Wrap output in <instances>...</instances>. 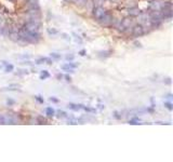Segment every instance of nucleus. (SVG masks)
Wrapping results in <instances>:
<instances>
[{"label": "nucleus", "mask_w": 173, "mask_h": 162, "mask_svg": "<svg viewBox=\"0 0 173 162\" xmlns=\"http://www.w3.org/2000/svg\"><path fill=\"white\" fill-rule=\"evenodd\" d=\"M132 32H133V35H134L135 37H140V36L145 34L144 28H143L142 25H136V26H134V27L132 28Z\"/></svg>", "instance_id": "nucleus-1"}, {"label": "nucleus", "mask_w": 173, "mask_h": 162, "mask_svg": "<svg viewBox=\"0 0 173 162\" xmlns=\"http://www.w3.org/2000/svg\"><path fill=\"white\" fill-rule=\"evenodd\" d=\"M28 7L30 10H36V11L40 10L38 0H28Z\"/></svg>", "instance_id": "nucleus-2"}, {"label": "nucleus", "mask_w": 173, "mask_h": 162, "mask_svg": "<svg viewBox=\"0 0 173 162\" xmlns=\"http://www.w3.org/2000/svg\"><path fill=\"white\" fill-rule=\"evenodd\" d=\"M105 12H106V11L104 10L103 8H101L99 6V7H96L95 9H94V12H93V13H94V15H95V18L99 20V18H101V16H102L104 13H105Z\"/></svg>", "instance_id": "nucleus-3"}, {"label": "nucleus", "mask_w": 173, "mask_h": 162, "mask_svg": "<svg viewBox=\"0 0 173 162\" xmlns=\"http://www.w3.org/2000/svg\"><path fill=\"white\" fill-rule=\"evenodd\" d=\"M129 14L131 16H138V15L141 14V12H140V9H138L136 7H133L129 10Z\"/></svg>", "instance_id": "nucleus-4"}, {"label": "nucleus", "mask_w": 173, "mask_h": 162, "mask_svg": "<svg viewBox=\"0 0 173 162\" xmlns=\"http://www.w3.org/2000/svg\"><path fill=\"white\" fill-rule=\"evenodd\" d=\"M77 66H78L77 64L68 63V64H65V65H62V68L63 69H69V68H76Z\"/></svg>", "instance_id": "nucleus-5"}, {"label": "nucleus", "mask_w": 173, "mask_h": 162, "mask_svg": "<svg viewBox=\"0 0 173 162\" xmlns=\"http://www.w3.org/2000/svg\"><path fill=\"white\" fill-rule=\"evenodd\" d=\"M46 113H47V115L49 117H52V116H54V113H55V111H54V109L53 108H51V107H48L46 109Z\"/></svg>", "instance_id": "nucleus-6"}, {"label": "nucleus", "mask_w": 173, "mask_h": 162, "mask_svg": "<svg viewBox=\"0 0 173 162\" xmlns=\"http://www.w3.org/2000/svg\"><path fill=\"white\" fill-rule=\"evenodd\" d=\"M68 107L73 110H78V109H80V108H83V107H81V105H74V104H71Z\"/></svg>", "instance_id": "nucleus-7"}, {"label": "nucleus", "mask_w": 173, "mask_h": 162, "mask_svg": "<svg viewBox=\"0 0 173 162\" xmlns=\"http://www.w3.org/2000/svg\"><path fill=\"white\" fill-rule=\"evenodd\" d=\"M51 58H55V60H60L61 58V55L60 54H57V53H51Z\"/></svg>", "instance_id": "nucleus-8"}, {"label": "nucleus", "mask_w": 173, "mask_h": 162, "mask_svg": "<svg viewBox=\"0 0 173 162\" xmlns=\"http://www.w3.org/2000/svg\"><path fill=\"white\" fill-rule=\"evenodd\" d=\"M48 77H49V73L47 70H42V75L40 76V78H41V79H46V78H48Z\"/></svg>", "instance_id": "nucleus-9"}, {"label": "nucleus", "mask_w": 173, "mask_h": 162, "mask_svg": "<svg viewBox=\"0 0 173 162\" xmlns=\"http://www.w3.org/2000/svg\"><path fill=\"white\" fill-rule=\"evenodd\" d=\"M0 124H6V116L0 115Z\"/></svg>", "instance_id": "nucleus-10"}, {"label": "nucleus", "mask_w": 173, "mask_h": 162, "mask_svg": "<svg viewBox=\"0 0 173 162\" xmlns=\"http://www.w3.org/2000/svg\"><path fill=\"white\" fill-rule=\"evenodd\" d=\"M13 69H14V66H13V65H11V64H10V65H8L7 68H6L7 73H10V71H12Z\"/></svg>", "instance_id": "nucleus-11"}, {"label": "nucleus", "mask_w": 173, "mask_h": 162, "mask_svg": "<svg viewBox=\"0 0 173 162\" xmlns=\"http://www.w3.org/2000/svg\"><path fill=\"white\" fill-rule=\"evenodd\" d=\"M43 62H46V57H41V58H39V60H37V62H36V64H42Z\"/></svg>", "instance_id": "nucleus-12"}, {"label": "nucleus", "mask_w": 173, "mask_h": 162, "mask_svg": "<svg viewBox=\"0 0 173 162\" xmlns=\"http://www.w3.org/2000/svg\"><path fill=\"white\" fill-rule=\"evenodd\" d=\"M165 106H166L169 110H172V104H171V103H165Z\"/></svg>", "instance_id": "nucleus-13"}, {"label": "nucleus", "mask_w": 173, "mask_h": 162, "mask_svg": "<svg viewBox=\"0 0 173 162\" xmlns=\"http://www.w3.org/2000/svg\"><path fill=\"white\" fill-rule=\"evenodd\" d=\"M48 32H49V34H54V35H55V34H57V30H55V29H48Z\"/></svg>", "instance_id": "nucleus-14"}, {"label": "nucleus", "mask_w": 173, "mask_h": 162, "mask_svg": "<svg viewBox=\"0 0 173 162\" xmlns=\"http://www.w3.org/2000/svg\"><path fill=\"white\" fill-rule=\"evenodd\" d=\"M38 121H39V123L40 124L44 123V119H43L42 117H38Z\"/></svg>", "instance_id": "nucleus-15"}, {"label": "nucleus", "mask_w": 173, "mask_h": 162, "mask_svg": "<svg viewBox=\"0 0 173 162\" xmlns=\"http://www.w3.org/2000/svg\"><path fill=\"white\" fill-rule=\"evenodd\" d=\"M14 101H13V99H8L7 101V104L8 105H13V104H14Z\"/></svg>", "instance_id": "nucleus-16"}, {"label": "nucleus", "mask_w": 173, "mask_h": 162, "mask_svg": "<svg viewBox=\"0 0 173 162\" xmlns=\"http://www.w3.org/2000/svg\"><path fill=\"white\" fill-rule=\"evenodd\" d=\"M66 60H67V61L74 60V55H67V56H66Z\"/></svg>", "instance_id": "nucleus-17"}, {"label": "nucleus", "mask_w": 173, "mask_h": 162, "mask_svg": "<svg viewBox=\"0 0 173 162\" xmlns=\"http://www.w3.org/2000/svg\"><path fill=\"white\" fill-rule=\"evenodd\" d=\"M59 113H60V117H62V118H63V117H66V113H64V111H59Z\"/></svg>", "instance_id": "nucleus-18"}, {"label": "nucleus", "mask_w": 173, "mask_h": 162, "mask_svg": "<svg viewBox=\"0 0 173 162\" xmlns=\"http://www.w3.org/2000/svg\"><path fill=\"white\" fill-rule=\"evenodd\" d=\"M36 99H37L38 102H40V103H43V99H40V96H37V97H36Z\"/></svg>", "instance_id": "nucleus-19"}, {"label": "nucleus", "mask_w": 173, "mask_h": 162, "mask_svg": "<svg viewBox=\"0 0 173 162\" xmlns=\"http://www.w3.org/2000/svg\"><path fill=\"white\" fill-rule=\"evenodd\" d=\"M79 54H80V55H82V56H83V55H85V50H81V51L79 52Z\"/></svg>", "instance_id": "nucleus-20"}, {"label": "nucleus", "mask_w": 173, "mask_h": 162, "mask_svg": "<svg viewBox=\"0 0 173 162\" xmlns=\"http://www.w3.org/2000/svg\"><path fill=\"white\" fill-rule=\"evenodd\" d=\"M65 79H66L67 81H71V76H68V75H66V76H65Z\"/></svg>", "instance_id": "nucleus-21"}, {"label": "nucleus", "mask_w": 173, "mask_h": 162, "mask_svg": "<svg viewBox=\"0 0 173 162\" xmlns=\"http://www.w3.org/2000/svg\"><path fill=\"white\" fill-rule=\"evenodd\" d=\"M95 1H96V2H99V4H102L104 0H95Z\"/></svg>", "instance_id": "nucleus-22"}, {"label": "nucleus", "mask_w": 173, "mask_h": 162, "mask_svg": "<svg viewBox=\"0 0 173 162\" xmlns=\"http://www.w3.org/2000/svg\"><path fill=\"white\" fill-rule=\"evenodd\" d=\"M51 99V101H53V102H57V99H52V97H51V99Z\"/></svg>", "instance_id": "nucleus-23"}]
</instances>
